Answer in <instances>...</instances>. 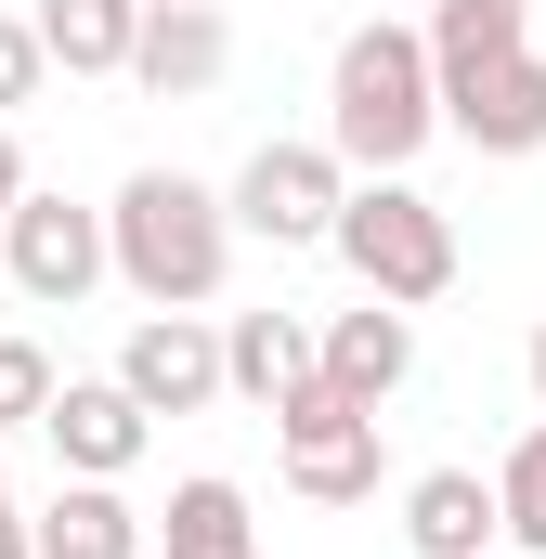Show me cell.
<instances>
[{
    "label": "cell",
    "instance_id": "obj_1",
    "mask_svg": "<svg viewBox=\"0 0 546 559\" xmlns=\"http://www.w3.org/2000/svg\"><path fill=\"white\" fill-rule=\"evenodd\" d=\"M429 131H442V66H429V39H416V26H352L339 66H325V143H339L365 182H391Z\"/></svg>",
    "mask_w": 546,
    "mask_h": 559
},
{
    "label": "cell",
    "instance_id": "obj_2",
    "mask_svg": "<svg viewBox=\"0 0 546 559\" xmlns=\"http://www.w3.org/2000/svg\"><path fill=\"white\" fill-rule=\"evenodd\" d=\"M105 235H118V274L156 312H195L222 286V261H235V195H209L195 169H131L118 209H105Z\"/></svg>",
    "mask_w": 546,
    "mask_h": 559
},
{
    "label": "cell",
    "instance_id": "obj_3",
    "mask_svg": "<svg viewBox=\"0 0 546 559\" xmlns=\"http://www.w3.org/2000/svg\"><path fill=\"white\" fill-rule=\"evenodd\" d=\"M325 248L365 274V299H404V312L455 286V222L416 195L404 169H391V182H352V209H339V235H325Z\"/></svg>",
    "mask_w": 546,
    "mask_h": 559
},
{
    "label": "cell",
    "instance_id": "obj_4",
    "mask_svg": "<svg viewBox=\"0 0 546 559\" xmlns=\"http://www.w3.org/2000/svg\"><path fill=\"white\" fill-rule=\"evenodd\" d=\"M352 209V156L339 143H261L248 182H235V235H273V248H325Z\"/></svg>",
    "mask_w": 546,
    "mask_h": 559
},
{
    "label": "cell",
    "instance_id": "obj_5",
    "mask_svg": "<svg viewBox=\"0 0 546 559\" xmlns=\"http://www.w3.org/2000/svg\"><path fill=\"white\" fill-rule=\"evenodd\" d=\"M0 248H13V286H26L39 312H79L92 286L118 274V235H105V209H79V195H39V182H26V209L0 222Z\"/></svg>",
    "mask_w": 546,
    "mask_h": 559
},
{
    "label": "cell",
    "instance_id": "obj_6",
    "mask_svg": "<svg viewBox=\"0 0 546 559\" xmlns=\"http://www.w3.org/2000/svg\"><path fill=\"white\" fill-rule=\"evenodd\" d=\"M273 442H286V481H299L312 508H365V495H378V417L339 404L325 378L273 404Z\"/></svg>",
    "mask_w": 546,
    "mask_h": 559
},
{
    "label": "cell",
    "instance_id": "obj_7",
    "mask_svg": "<svg viewBox=\"0 0 546 559\" xmlns=\"http://www.w3.org/2000/svg\"><path fill=\"white\" fill-rule=\"evenodd\" d=\"M118 378H131L143 417H195L209 391H235V365H222V338H209L195 312H143L131 352H118Z\"/></svg>",
    "mask_w": 546,
    "mask_h": 559
},
{
    "label": "cell",
    "instance_id": "obj_8",
    "mask_svg": "<svg viewBox=\"0 0 546 559\" xmlns=\"http://www.w3.org/2000/svg\"><path fill=\"white\" fill-rule=\"evenodd\" d=\"M404 547L416 559H495L508 547V495L482 468H429V481H404Z\"/></svg>",
    "mask_w": 546,
    "mask_h": 559
},
{
    "label": "cell",
    "instance_id": "obj_9",
    "mask_svg": "<svg viewBox=\"0 0 546 559\" xmlns=\"http://www.w3.org/2000/svg\"><path fill=\"white\" fill-rule=\"evenodd\" d=\"M222 66H235V26H222L209 0H143V52H131V79L156 92V105H195Z\"/></svg>",
    "mask_w": 546,
    "mask_h": 559
},
{
    "label": "cell",
    "instance_id": "obj_10",
    "mask_svg": "<svg viewBox=\"0 0 546 559\" xmlns=\"http://www.w3.org/2000/svg\"><path fill=\"white\" fill-rule=\"evenodd\" d=\"M39 429H52V455H66L79 481H118V468L143 455V404H131V378H66Z\"/></svg>",
    "mask_w": 546,
    "mask_h": 559
},
{
    "label": "cell",
    "instance_id": "obj_11",
    "mask_svg": "<svg viewBox=\"0 0 546 559\" xmlns=\"http://www.w3.org/2000/svg\"><path fill=\"white\" fill-rule=\"evenodd\" d=\"M404 378H416L404 299H365V312H339V325H325V391H339V404H365V417H378Z\"/></svg>",
    "mask_w": 546,
    "mask_h": 559
},
{
    "label": "cell",
    "instance_id": "obj_12",
    "mask_svg": "<svg viewBox=\"0 0 546 559\" xmlns=\"http://www.w3.org/2000/svg\"><path fill=\"white\" fill-rule=\"evenodd\" d=\"M442 131H468L482 156H534V143H546V52L468 79V92H442Z\"/></svg>",
    "mask_w": 546,
    "mask_h": 559
},
{
    "label": "cell",
    "instance_id": "obj_13",
    "mask_svg": "<svg viewBox=\"0 0 546 559\" xmlns=\"http://www.w3.org/2000/svg\"><path fill=\"white\" fill-rule=\"evenodd\" d=\"M222 365H235L248 404H286V391L325 378V338H312L299 312H235V325H222Z\"/></svg>",
    "mask_w": 546,
    "mask_h": 559
},
{
    "label": "cell",
    "instance_id": "obj_14",
    "mask_svg": "<svg viewBox=\"0 0 546 559\" xmlns=\"http://www.w3.org/2000/svg\"><path fill=\"white\" fill-rule=\"evenodd\" d=\"M521 26H534V0H442V13H429V66H442V92L521 66V52H534Z\"/></svg>",
    "mask_w": 546,
    "mask_h": 559
},
{
    "label": "cell",
    "instance_id": "obj_15",
    "mask_svg": "<svg viewBox=\"0 0 546 559\" xmlns=\"http://www.w3.org/2000/svg\"><path fill=\"white\" fill-rule=\"evenodd\" d=\"M39 39L66 79H118L143 52V0H39Z\"/></svg>",
    "mask_w": 546,
    "mask_h": 559
},
{
    "label": "cell",
    "instance_id": "obj_16",
    "mask_svg": "<svg viewBox=\"0 0 546 559\" xmlns=\"http://www.w3.org/2000/svg\"><path fill=\"white\" fill-rule=\"evenodd\" d=\"M39 559H143V521L118 508V481H66L39 508Z\"/></svg>",
    "mask_w": 546,
    "mask_h": 559
},
{
    "label": "cell",
    "instance_id": "obj_17",
    "mask_svg": "<svg viewBox=\"0 0 546 559\" xmlns=\"http://www.w3.org/2000/svg\"><path fill=\"white\" fill-rule=\"evenodd\" d=\"M156 547L169 559H261V534H248V495L235 481H182L169 521H156Z\"/></svg>",
    "mask_w": 546,
    "mask_h": 559
},
{
    "label": "cell",
    "instance_id": "obj_18",
    "mask_svg": "<svg viewBox=\"0 0 546 559\" xmlns=\"http://www.w3.org/2000/svg\"><path fill=\"white\" fill-rule=\"evenodd\" d=\"M495 495H508V547L546 559V417L508 442V468H495Z\"/></svg>",
    "mask_w": 546,
    "mask_h": 559
},
{
    "label": "cell",
    "instance_id": "obj_19",
    "mask_svg": "<svg viewBox=\"0 0 546 559\" xmlns=\"http://www.w3.org/2000/svg\"><path fill=\"white\" fill-rule=\"evenodd\" d=\"M52 391H66L52 352H39V338H0V429H39V417H52Z\"/></svg>",
    "mask_w": 546,
    "mask_h": 559
},
{
    "label": "cell",
    "instance_id": "obj_20",
    "mask_svg": "<svg viewBox=\"0 0 546 559\" xmlns=\"http://www.w3.org/2000/svg\"><path fill=\"white\" fill-rule=\"evenodd\" d=\"M39 66H52V39H39V13H0V118L39 92Z\"/></svg>",
    "mask_w": 546,
    "mask_h": 559
},
{
    "label": "cell",
    "instance_id": "obj_21",
    "mask_svg": "<svg viewBox=\"0 0 546 559\" xmlns=\"http://www.w3.org/2000/svg\"><path fill=\"white\" fill-rule=\"evenodd\" d=\"M26 209V156H13V131H0V222Z\"/></svg>",
    "mask_w": 546,
    "mask_h": 559
},
{
    "label": "cell",
    "instance_id": "obj_22",
    "mask_svg": "<svg viewBox=\"0 0 546 559\" xmlns=\"http://www.w3.org/2000/svg\"><path fill=\"white\" fill-rule=\"evenodd\" d=\"M0 559H39V521H0Z\"/></svg>",
    "mask_w": 546,
    "mask_h": 559
},
{
    "label": "cell",
    "instance_id": "obj_23",
    "mask_svg": "<svg viewBox=\"0 0 546 559\" xmlns=\"http://www.w3.org/2000/svg\"><path fill=\"white\" fill-rule=\"evenodd\" d=\"M534 391H546V325H534Z\"/></svg>",
    "mask_w": 546,
    "mask_h": 559
},
{
    "label": "cell",
    "instance_id": "obj_24",
    "mask_svg": "<svg viewBox=\"0 0 546 559\" xmlns=\"http://www.w3.org/2000/svg\"><path fill=\"white\" fill-rule=\"evenodd\" d=\"M0 521H13V481H0Z\"/></svg>",
    "mask_w": 546,
    "mask_h": 559
},
{
    "label": "cell",
    "instance_id": "obj_25",
    "mask_svg": "<svg viewBox=\"0 0 546 559\" xmlns=\"http://www.w3.org/2000/svg\"><path fill=\"white\" fill-rule=\"evenodd\" d=\"M495 559H521V547H495Z\"/></svg>",
    "mask_w": 546,
    "mask_h": 559
}]
</instances>
